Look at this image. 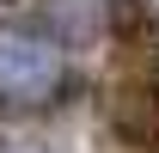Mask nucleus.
Here are the masks:
<instances>
[{"mask_svg": "<svg viewBox=\"0 0 159 153\" xmlns=\"http://www.w3.org/2000/svg\"><path fill=\"white\" fill-rule=\"evenodd\" d=\"M67 43L37 19H0V110H49L67 92Z\"/></svg>", "mask_w": 159, "mask_h": 153, "instance_id": "1", "label": "nucleus"}, {"mask_svg": "<svg viewBox=\"0 0 159 153\" xmlns=\"http://www.w3.org/2000/svg\"><path fill=\"white\" fill-rule=\"evenodd\" d=\"M0 153H12V147H6V141H0Z\"/></svg>", "mask_w": 159, "mask_h": 153, "instance_id": "2", "label": "nucleus"}]
</instances>
